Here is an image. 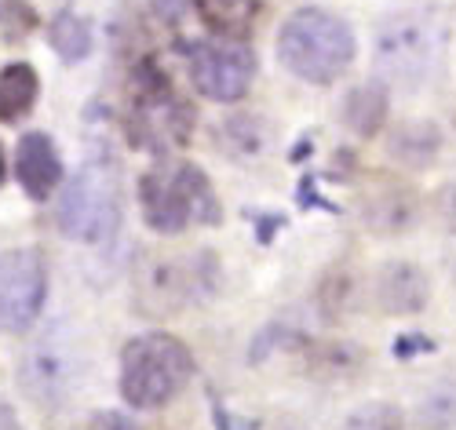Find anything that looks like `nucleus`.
<instances>
[{"instance_id":"1","label":"nucleus","mask_w":456,"mask_h":430,"mask_svg":"<svg viewBox=\"0 0 456 430\" xmlns=\"http://www.w3.org/2000/svg\"><path fill=\"white\" fill-rule=\"evenodd\" d=\"M449 48V22L438 12L409 8L395 12L376 29V73L379 85L420 88L442 69Z\"/></svg>"},{"instance_id":"2","label":"nucleus","mask_w":456,"mask_h":430,"mask_svg":"<svg viewBox=\"0 0 456 430\" xmlns=\"http://www.w3.org/2000/svg\"><path fill=\"white\" fill-rule=\"evenodd\" d=\"M354 52V29L325 8H299L278 29V62L303 85H332Z\"/></svg>"},{"instance_id":"3","label":"nucleus","mask_w":456,"mask_h":430,"mask_svg":"<svg viewBox=\"0 0 456 430\" xmlns=\"http://www.w3.org/2000/svg\"><path fill=\"white\" fill-rule=\"evenodd\" d=\"M139 212L154 233H183L190 223L216 226L223 223V205L208 175L190 161H168L161 158L139 179Z\"/></svg>"},{"instance_id":"4","label":"nucleus","mask_w":456,"mask_h":430,"mask_svg":"<svg viewBox=\"0 0 456 430\" xmlns=\"http://www.w3.org/2000/svg\"><path fill=\"white\" fill-rule=\"evenodd\" d=\"M194 376V354L179 336L146 332L121 350V398L132 409H161Z\"/></svg>"},{"instance_id":"5","label":"nucleus","mask_w":456,"mask_h":430,"mask_svg":"<svg viewBox=\"0 0 456 430\" xmlns=\"http://www.w3.org/2000/svg\"><path fill=\"white\" fill-rule=\"evenodd\" d=\"M198 113L183 95L172 92L168 77L154 59H142L132 69V102H128V139L139 150L165 158L179 150L194 132Z\"/></svg>"},{"instance_id":"6","label":"nucleus","mask_w":456,"mask_h":430,"mask_svg":"<svg viewBox=\"0 0 456 430\" xmlns=\"http://www.w3.org/2000/svg\"><path fill=\"white\" fill-rule=\"evenodd\" d=\"M59 230L62 238L81 245H110L121 226V179L106 158L85 161L59 198Z\"/></svg>"},{"instance_id":"7","label":"nucleus","mask_w":456,"mask_h":430,"mask_svg":"<svg viewBox=\"0 0 456 430\" xmlns=\"http://www.w3.org/2000/svg\"><path fill=\"white\" fill-rule=\"evenodd\" d=\"M219 266L208 252L194 256H154L135 278V299L146 314H179L190 303H201L216 292Z\"/></svg>"},{"instance_id":"8","label":"nucleus","mask_w":456,"mask_h":430,"mask_svg":"<svg viewBox=\"0 0 456 430\" xmlns=\"http://www.w3.org/2000/svg\"><path fill=\"white\" fill-rule=\"evenodd\" d=\"M186 69L194 88L212 102H238L252 77H256V52L245 41H194L183 45Z\"/></svg>"},{"instance_id":"9","label":"nucleus","mask_w":456,"mask_h":430,"mask_svg":"<svg viewBox=\"0 0 456 430\" xmlns=\"http://www.w3.org/2000/svg\"><path fill=\"white\" fill-rule=\"evenodd\" d=\"M48 299V263L41 248L0 252V332H26Z\"/></svg>"},{"instance_id":"10","label":"nucleus","mask_w":456,"mask_h":430,"mask_svg":"<svg viewBox=\"0 0 456 430\" xmlns=\"http://www.w3.org/2000/svg\"><path fill=\"white\" fill-rule=\"evenodd\" d=\"M358 215H362L365 230L379 233V238H398V233H409L420 223V198H416L412 186L379 179L369 190H362Z\"/></svg>"},{"instance_id":"11","label":"nucleus","mask_w":456,"mask_h":430,"mask_svg":"<svg viewBox=\"0 0 456 430\" xmlns=\"http://www.w3.org/2000/svg\"><path fill=\"white\" fill-rule=\"evenodd\" d=\"M372 299L391 318H412L420 314L431 299V278L424 266L409 259H387L372 273Z\"/></svg>"},{"instance_id":"12","label":"nucleus","mask_w":456,"mask_h":430,"mask_svg":"<svg viewBox=\"0 0 456 430\" xmlns=\"http://www.w3.org/2000/svg\"><path fill=\"white\" fill-rule=\"evenodd\" d=\"M15 179L29 201H48L62 183V158L48 132H26L15 146Z\"/></svg>"},{"instance_id":"13","label":"nucleus","mask_w":456,"mask_h":430,"mask_svg":"<svg viewBox=\"0 0 456 430\" xmlns=\"http://www.w3.org/2000/svg\"><path fill=\"white\" fill-rule=\"evenodd\" d=\"M73 379H77V365H73L69 350L59 343V332L37 343L22 365V383L37 402H62Z\"/></svg>"},{"instance_id":"14","label":"nucleus","mask_w":456,"mask_h":430,"mask_svg":"<svg viewBox=\"0 0 456 430\" xmlns=\"http://www.w3.org/2000/svg\"><path fill=\"white\" fill-rule=\"evenodd\" d=\"M216 146L226 161L256 165L274 150V125L263 113H231L216 128Z\"/></svg>"},{"instance_id":"15","label":"nucleus","mask_w":456,"mask_h":430,"mask_svg":"<svg viewBox=\"0 0 456 430\" xmlns=\"http://www.w3.org/2000/svg\"><path fill=\"white\" fill-rule=\"evenodd\" d=\"M442 153V132L431 121H402L387 135V158L402 168H431Z\"/></svg>"},{"instance_id":"16","label":"nucleus","mask_w":456,"mask_h":430,"mask_svg":"<svg viewBox=\"0 0 456 430\" xmlns=\"http://www.w3.org/2000/svg\"><path fill=\"white\" fill-rule=\"evenodd\" d=\"M362 365H365L362 346H354L347 339L307 343V354H303V369H307V376H314L322 383H347L362 372Z\"/></svg>"},{"instance_id":"17","label":"nucleus","mask_w":456,"mask_h":430,"mask_svg":"<svg viewBox=\"0 0 456 430\" xmlns=\"http://www.w3.org/2000/svg\"><path fill=\"white\" fill-rule=\"evenodd\" d=\"M41 99V77L29 62H8L0 69V125H19Z\"/></svg>"},{"instance_id":"18","label":"nucleus","mask_w":456,"mask_h":430,"mask_svg":"<svg viewBox=\"0 0 456 430\" xmlns=\"http://www.w3.org/2000/svg\"><path fill=\"white\" fill-rule=\"evenodd\" d=\"M387 102H391L387 99V88L379 85V81H369V85H358V88L347 92L339 117H344V125L354 135L369 139V135H376L379 128L387 125Z\"/></svg>"},{"instance_id":"19","label":"nucleus","mask_w":456,"mask_h":430,"mask_svg":"<svg viewBox=\"0 0 456 430\" xmlns=\"http://www.w3.org/2000/svg\"><path fill=\"white\" fill-rule=\"evenodd\" d=\"M194 4L219 41H245L252 33V22H256L252 0H194Z\"/></svg>"},{"instance_id":"20","label":"nucleus","mask_w":456,"mask_h":430,"mask_svg":"<svg viewBox=\"0 0 456 430\" xmlns=\"http://www.w3.org/2000/svg\"><path fill=\"white\" fill-rule=\"evenodd\" d=\"M416 430H456V379L431 383L412 409Z\"/></svg>"},{"instance_id":"21","label":"nucleus","mask_w":456,"mask_h":430,"mask_svg":"<svg viewBox=\"0 0 456 430\" xmlns=\"http://www.w3.org/2000/svg\"><path fill=\"white\" fill-rule=\"evenodd\" d=\"M48 45L62 62H81L92 52V26L73 12H59L48 22Z\"/></svg>"},{"instance_id":"22","label":"nucleus","mask_w":456,"mask_h":430,"mask_svg":"<svg viewBox=\"0 0 456 430\" xmlns=\"http://www.w3.org/2000/svg\"><path fill=\"white\" fill-rule=\"evenodd\" d=\"M358 273L347 270V266H336L329 270L322 285H318V306H322V314L325 321H339V318H347L354 303H358Z\"/></svg>"},{"instance_id":"23","label":"nucleus","mask_w":456,"mask_h":430,"mask_svg":"<svg viewBox=\"0 0 456 430\" xmlns=\"http://www.w3.org/2000/svg\"><path fill=\"white\" fill-rule=\"evenodd\" d=\"M344 430H405V412L391 402H362L344 416Z\"/></svg>"},{"instance_id":"24","label":"nucleus","mask_w":456,"mask_h":430,"mask_svg":"<svg viewBox=\"0 0 456 430\" xmlns=\"http://www.w3.org/2000/svg\"><path fill=\"white\" fill-rule=\"evenodd\" d=\"M37 8L29 0H0V41L4 45H19L37 29Z\"/></svg>"},{"instance_id":"25","label":"nucleus","mask_w":456,"mask_h":430,"mask_svg":"<svg viewBox=\"0 0 456 430\" xmlns=\"http://www.w3.org/2000/svg\"><path fill=\"white\" fill-rule=\"evenodd\" d=\"M435 215H438V223L445 226V233H452V238H456V179L445 183V186L438 190V198H435Z\"/></svg>"},{"instance_id":"26","label":"nucleus","mask_w":456,"mask_h":430,"mask_svg":"<svg viewBox=\"0 0 456 430\" xmlns=\"http://www.w3.org/2000/svg\"><path fill=\"white\" fill-rule=\"evenodd\" d=\"M88 430H142V426L125 412H95Z\"/></svg>"},{"instance_id":"27","label":"nucleus","mask_w":456,"mask_h":430,"mask_svg":"<svg viewBox=\"0 0 456 430\" xmlns=\"http://www.w3.org/2000/svg\"><path fill=\"white\" fill-rule=\"evenodd\" d=\"M190 4H194V0H150V8H154L165 22H172V26L190 12Z\"/></svg>"},{"instance_id":"28","label":"nucleus","mask_w":456,"mask_h":430,"mask_svg":"<svg viewBox=\"0 0 456 430\" xmlns=\"http://www.w3.org/2000/svg\"><path fill=\"white\" fill-rule=\"evenodd\" d=\"M0 430H22V423H19V416H15V409L0 398Z\"/></svg>"},{"instance_id":"29","label":"nucleus","mask_w":456,"mask_h":430,"mask_svg":"<svg viewBox=\"0 0 456 430\" xmlns=\"http://www.w3.org/2000/svg\"><path fill=\"white\" fill-rule=\"evenodd\" d=\"M267 430H311V426L303 419H292V416H278V419L267 423Z\"/></svg>"},{"instance_id":"30","label":"nucleus","mask_w":456,"mask_h":430,"mask_svg":"<svg viewBox=\"0 0 456 430\" xmlns=\"http://www.w3.org/2000/svg\"><path fill=\"white\" fill-rule=\"evenodd\" d=\"M8 179V161H4V146H0V186H4Z\"/></svg>"},{"instance_id":"31","label":"nucleus","mask_w":456,"mask_h":430,"mask_svg":"<svg viewBox=\"0 0 456 430\" xmlns=\"http://www.w3.org/2000/svg\"><path fill=\"white\" fill-rule=\"evenodd\" d=\"M452 285H456V266H452Z\"/></svg>"}]
</instances>
